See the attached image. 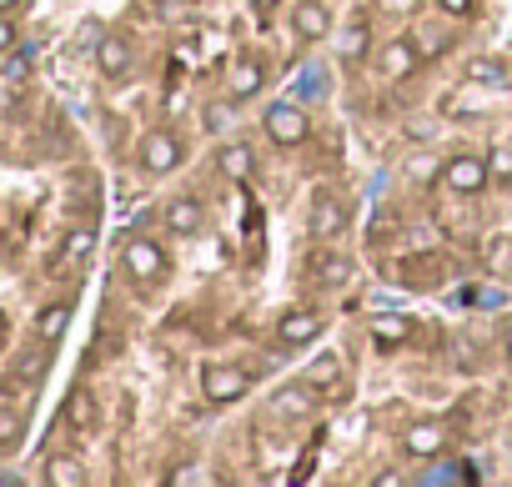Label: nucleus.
Instances as JSON below:
<instances>
[{
    "instance_id": "nucleus-7",
    "label": "nucleus",
    "mask_w": 512,
    "mask_h": 487,
    "mask_svg": "<svg viewBox=\"0 0 512 487\" xmlns=\"http://www.w3.org/2000/svg\"><path fill=\"white\" fill-rule=\"evenodd\" d=\"M91 61H96V76H101V81H116V86H121V81L136 76L141 51H136V41H131L126 31H106V36L96 41V56H91Z\"/></svg>"
},
{
    "instance_id": "nucleus-29",
    "label": "nucleus",
    "mask_w": 512,
    "mask_h": 487,
    "mask_svg": "<svg viewBox=\"0 0 512 487\" xmlns=\"http://www.w3.org/2000/svg\"><path fill=\"white\" fill-rule=\"evenodd\" d=\"M432 6H437L447 21H467V16H477V0H432Z\"/></svg>"
},
{
    "instance_id": "nucleus-2",
    "label": "nucleus",
    "mask_w": 512,
    "mask_h": 487,
    "mask_svg": "<svg viewBox=\"0 0 512 487\" xmlns=\"http://www.w3.org/2000/svg\"><path fill=\"white\" fill-rule=\"evenodd\" d=\"M186 156H191V146H186V136L176 126H151L136 141V171L141 176H171V171L186 166Z\"/></svg>"
},
{
    "instance_id": "nucleus-31",
    "label": "nucleus",
    "mask_w": 512,
    "mask_h": 487,
    "mask_svg": "<svg viewBox=\"0 0 512 487\" xmlns=\"http://www.w3.org/2000/svg\"><path fill=\"white\" fill-rule=\"evenodd\" d=\"M16 41H21V26L11 21V11H0V56L16 51Z\"/></svg>"
},
{
    "instance_id": "nucleus-22",
    "label": "nucleus",
    "mask_w": 512,
    "mask_h": 487,
    "mask_svg": "<svg viewBox=\"0 0 512 487\" xmlns=\"http://www.w3.org/2000/svg\"><path fill=\"white\" fill-rule=\"evenodd\" d=\"M21 442H26V412L0 402V452H16Z\"/></svg>"
},
{
    "instance_id": "nucleus-3",
    "label": "nucleus",
    "mask_w": 512,
    "mask_h": 487,
    "mask_svg": "<svg viewBox=\"0 0 512 487\" xmlns=\"http://www.w3.org/2000/svg\"><path fill=\"white\" fill-rule=\"evenodd\" d=\"M437 181H442L447 196L472 201V196H482V191L492 186V166H487V156H477V151H457V156H447V161L437 166Z\"/></svg>"
},
{
    "instance_id": "nucleus-15",
    "label": "nucleus",
    "mask_w": 512,
    "mask_h": 487,
    "mask_svg": "<svg viewBox=\"0 0 512 487\" xmlns=\"http://www.w3.org/2000/svg\"><path fill=\"white\" fill-rule=\"evenodd\" d=\"M372 26L367 21H342L337 31H332V56H337V66H362V61H372Z\"/></svg>"
},
{
    "instance_id": "nucleus-25",
    "label": "nucleus",
    "mask_w": 512,
    "mask_h": 487,
    "mask_svg": "<svg viewBox=\"0 0 512 487\" xmlns=\"http://www.w3.org/2000/svg\"><path fill=\"white\" fill-rule=\"evenodd\" d=\"M487 166H492V186H512V141H492Z\"/></svg>"
},
{
    "instance_id": "nucleus-8",
    "label": "nucleus",
    "mask_w": 512,
    "mask_h": 487,
    "mask_svg": "<svg viewBox=\"0 0 512 487\" xmlns=\"http://www.w3.org/2000/svg\"><path fill=\"white\" fill-rule=\"evenodd\" d=\"M287 26H292V36L302 46H322L337 31V11H332V0H292Z\"/></svg>"
},
{
    "instance_id": "nucleus-33",
    "label": "nucleus",
    "mask_w": 512,
    "mask_h": 487,
    "mask_svg": "<svg viewBox=\"0 0 512 487\" xmlns=\"http://www.w3.org/2000/svg\"><path fill=\"white\" fill-rule=\"evenodd\" d=\"M0 11H11V16H16V11H21V0H0Z\"/></svg>"
},
{
    "instance_id": "nucleus-16",
    "label": "nucleus",
    "mask_w": 512,
    "mask_h": 487,
    "mask_svg": "<svg viewBox=\"0 0 512 487\" xmlns=\"http://www.w3.org/2000/svg\"><path fill=\"white\" fill-rule=\"evenodd\" d=\"M312 412H317L312 382H287V387L272 392V417H277V422H307Z\"/></svg>"
},
{
    "instance_id": "nucleus-27",
    "label": "nucleus",
    "mask_w": 512,
    "mask_h": 487,
    "mask_svg": "<svg viewBox=\"0 0 512 487\" xmlns=\"http://www.w3.org/2000/svg\"><path fill=\"white\" fill-rule=\"evenodd\" d=\"M337 377H342V357H337V352H322V357L312 362V372H307L312 387H332Z\"/></svg>"
},
{
    "instance_id": "nucleus-26",
    "label": "nucleus",
    "mask_w": 512,
    "mask_h": 487,
    "mask_svg": "<svg viewBox=\"0 0 512 487\" xmlns=\"http://www.w3.org/2000/svg\"><path fill=\"white\" fill-rule=\"evenodd\" d=\"M422 6L427 0H372V11L382 21H412V16H422Z\"/></svg>"
},
{
    "instance_id": "nucleus-9",
    "label": "nucleus",
    "mask_w": 512,
    "mask_h": 487,
    "mask_svg": "<svg viewBox=\"0 0 512 487\" xmlns=\"http://www.w3.org/2000/svg\"><path fill=\"white\" fill-rule=\"evenodd\" d=\"M246 392H251V372L246 367H236V362H206L201 367V397L211 407H231Z\"/></svg>"
},
{
    "instance_id": "nucleus-13",
    "label": "nucleus",
    "mask_w": 512,
    "mask_h": 487,
    "mask_svg": "<svg viewBox=\"0 0 512 487\" xmlns=\"http://www.w3.org/2000/svg\"><path fill=\"white\" fill-rule=\"evenodd\" d=\"M262 86H267V66H262V56H251V51H241L236 61H231V71H226V101H256L262 96Z\"/></svg>"
},
{
    "instance_id": "nucleus-23",
    "label": "nucleus",
    "mask_w": 512,
    "mask_h": 487,
    "mask_svg": "<svg viewBox=\"0 0 512 487\" xmlns=\"http://www.w3.org/2000/svg\"><path fill=\"white\" fill-rule=\"evenodd\" d=\"M66 417H71V427L91 432V427H96V417H101V412H96V397H91L86 387H76V392H71V402H66Z\"/></svg>"
},
{
    "instance_id": "nucleus-18",
    "label": "nucleus",
    "mask_w": 512,
    "mask_h": 487,
    "mask_svg": "<svg viewBox=\"0 0 512 487\" xmlns=\"http://www.w3.org/2000/svg\"><path fill=\"white\" fill-rule=\"evenodd\" d=\"M71 312H76L71 302H46V307L36 312V342H41V347H56V342L71 332Z\"/></svg>"
},
{
    "instance_id": "nucleus-4",
    "label": "nucleus",
    "mask_w": 512,
    "mask_h": 487,
    "mask_svg": "<svg viewBox=\"0 0 512 487\" xmlns=\"http://www.w3.org/2000/svg\"><path fill=\"white\" fill-rule=\"evenodd\" d=\"M327 332V312L322 307H287L272 327V347L277 352H307L312 342H322Z\"/></svg>"
},
{
    "instance_id": "nucleus-20",
    "label": "nucleus",
    "mask_w": 512,
    "mask_h": 487,
    "mask_svg": "<svg viewBox=\"0 0 512 487\" xmlns=\"http://www.w3.org/2000/svg\"><path fill=\"white\" fill-rule=\"evenodd\" d=\"M96 257V226H71L61 241V262L66 267H86Z\"/></svg>"
},
{
    "instance_id": "nucleus-24",
    "label": "nucleus",
    "mask_w": 512,
    "mask_h": 487,
    "mask_svg": "<svg viewBox=\"0 0 512 487\" xmlns=\"http://www.w3.org/2000/svg\"><path fill=\"white\" fill-rule=\"evenodd\" d=\"M412 41H417V51H422L427 61H437V56H447V51H452V36H447V31H437V26H417V31H412Z\"/></svg>"
},
{
    "instance_id": "nucleus-21",
    "label": "nucleus",
    "mask_w": 512,
    "mask_h": 487,
    "mask_svg": "<svg viewBox=\"0 0 512 487\" xmlns=\"http://www.w3.org/2000/svg\"><path fill=\"white\" fill-rule=\"evenodd\" d=\"M412 332H417V327H412V317H372V342H377L382 352L402 347Z\"/></svg>"
},
{
    "instance_id": "nucleus-5",
    "label": "nucleus",
    "mask_w": 512,
    "mask_h": 487,
    "mask_svg": "<svg viewBox=\"0 0 512 487\" xmlns=\"http://www.w3.org/2000/svg\"><path fill=\"white\" fill-rule=\"evenodd\" d=\"M262 136H267L272 146H282V151H297V146L312 141V116H307L297 101H272V106L262 111Z\"/></svg>"
},
{
    "instance_id": "nucleus-28",
    "label": "nucleus",
    "mask_w": 512,
    "mask_h": 487,
    "mask_svg": "<svg viewBox=\"0 0 512 487\" xmlns=\"http://www.w3.org/2000/svg\"><path fill=\"white\" fill-rule=\"evenodd\" d=\"M482 257H487V267L507 272V267H512V236H487V247H482Z\"/></svg>"
},
{
    "instance_id": "nucleus-10",
    "label": "nucleus",
    "mask_w": 512,
    "mask_h": 487,
    "mask_svg": "<svg viewBox=\"0 0 512 487\" xmlns=\"http://www.w3.org/2000/svg\"><path fill=\"white\" fill-rule=\"evenodd\" d=\"M347 226H352L347 201L337 191H312V201H307V231H312V241H337Z\"/></svg>"
},
{
    "instance_id": "nucleus-17",
    "label": "nucleus",
    "mask_w": 512,
    "mask_h": 487,
    "mask_svg": "<svg viewBox=\"0 0 512 487\" xmlns=\"http://www.w3.org/2000/svg\"><path fill=\"white\" fill-rule=\"evenodd\" d=\"M307 277H312L317 287L337 292V287H347V282L357 277V262H352V257H342V252H317V257H312V267H307Z\"/></svg>"
},
{
    "instance_id": "nucleus-30",
    "label": "nucleus",
    "mask_w": 512,
    "mask_h": 487,
    "mask_svg": "<svg viewBox=\"0 0 512 487\" xmlns=\"http://www.w3.org/2000/svg\"><path fill=\"white\" fill-rule=\"evenodd\" d=\"M166 482L171 487H196V482H211V472L206 467H176V472H166Z\"/></svg>"
},
{
    "instance_id": "nucleus-14",
    "label": "nucleus",
    "mask_w": 512,
    "mask_h": 487,
    "mask_svg": "<svg viewBox=\"0 0 512 487\" xmlns=\"http://www.w3.org/2000/svg\"><path fill=\"white\" fill-rule=\"evenodd\" d=\"M216 176L231 181V186H246V181L256 176V151H251V141H241V136L216 141Z\"/></svg>"
},
{
    "instance_id": "nucleus-32",
    "label": "nucleus",
    "mask_w": 512,
    "mask_h": 487,
    "mask_svg": "<svg viewBox=\"0 0 512 487\" xmlns=\"http://www.w3.org/2000/svg\"><path fill=\"white\" fill-rule=\"evenodd\" d=\"M497 337H502V352H507V357H512V317H507V322H502V332H497Z\"/></svg>"
},
{
    "instance_id": "nucleus-6",
    "label": "nucleus",
    "mask_w": 512,
    "mask_h": 487,
    "mask_svg": "<svg viewBox=\"0 0 512 487\" xmlns=\"http://www.w3.org/2000/svg\"><path fill=\"white\" fill-rule=\"evenodd\" d=\"M427 66V56L417 51V41L412 36H387V41H377L372 46V71L382 76V81H412L417 71Z\"/></svg>"
},
{
    "instance_id": "nucleus-19",
    "label": "nucleus",
    "mask_w": 512,
    "mask_h": 487,
    "mask_svg": "<svg viewBox=\"0 0 512 487\" xmlns=\"http://www.w3.org/2000/svg\"><path fill=\"white\" fill-rule=\"evenodd\" d=\"M41 477H46L51 487H86V462H81L76 452H51Z\"/></svg>"
},
{
    "instance_id": "nucleus-11",
    "label": "nucleus",
    "mask_w": 512,
    "mask_h": 487,
    "mask_svg": "<svg viewBox=\"0 0 512 487\" xmlns=\"http://www.w3.org/2000/svg\"><path fill=\"white\" fill-rule=\"evenodd\" d=\"M161 221H166V231H171L176 241H196V236H206V226H211V206H206L201 196H171V201L161 206Z\"/></svg>"
},
{
    "instance_id": "nucleus-12",
    "label": "nucleus",
    "mask_w": 512,
    "mask_h": 487,
    "mask_svg": "<svg viewBox=\"0 0 512 487\" xmlns=\"http://www.w3.org/2000/svg\"><path fill=\"white\" fill-rule=\"evenodd\" d=\"M402 447H407V457L432 462V457H442V452L452 447V432H447V422H442V417H417V422H407Z\"/></svg>"
},
{
    "instance_id": "nucleus-1",
    "label": "nucleus",
    "mask_w": 512,
    "mask_h": 487,
    "mask_svg": "<svg viewBox=\"0 0 512 487\" xmlns=\"http://www.w3.org/2000/svg\"><path fill=\"white\" fill-rule=\"evenodd\" d=\"M121 272L136 292H156L166 277H171V252L161 247L156 236H126L121 247Z\"/></svg>"
}]
</instances>
